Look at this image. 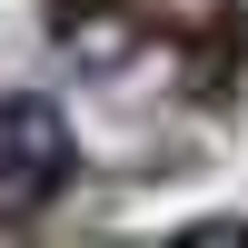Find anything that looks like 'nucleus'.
Returning <instances> with one entry per match:
<instances>
[{"label": "nucleus", "mask_w": 248, "mask_h": 248, "mask_svg": "<svg viewBox=\"0 0 248 248\" xmlns=\"http://www.w3.org/2000/svg\"><path fill=\"white\" fill-rule=\"evenodd\" d=\"M79 169V139L60 119V99L40 90H10L0 99V218H40Z\"/></svg>", "instance_id": "nucleus-1"}]
</instances>
